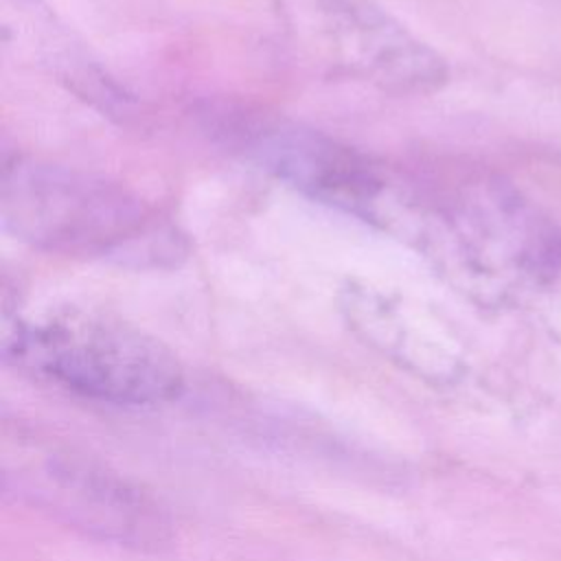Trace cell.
I'll return each instance as SVG.
<instances>
[{
  "instance_id": "2",
  "label": "cell",
  "mask_w": 561,
  "mask_h": 561,
  "mask_svg": "<svg viewBox=\"0 0 561 561\" xmlns=\"http://www.w3.org/2000/svg\"><path fill=\"white\" fill-rule=\"evenodd\" d=\"M2 221L18 239L72 256L140 259L169 245L127 186L81 169L15 158L2 169Z\"/></svg>"
},
{
  "instance_id": "3",
  "label": "cell",
  "mask_w": 561,
  "mask_h": 561,
  "mask_svg": "<svg viewBox=\"0 0 561 561\" xmlns=\"http://www.w3.org/2000/svg\"><path fill=\"white\" fill-rule=\"evenodd\" d=\"M208 123L224 145L313 202L383 228L403 226L410 197L381 164L324 131L243 107L213 110Z\"/></svg>"
},
{
  "instance_id": "4",
  "label": "cell",
  "mask_w": 561,
  "mask_h": 561,
  "mask_svg": "<svg viewBox=\"0 0 561 561\" xmlns=\"http://www.w3.org/2000/svg\"><path fill=\"white\" fill-rule=\"evenodd\" d=\"M280 9L329 75L392 94H425L447 79L445 59L375 0H280Z\"/></svg>"
},
{
  "instance_id": "1",
  "label": "cell",
  "mask_w": 561,
  "mask_h": 561,
  "mask_svg": "<svg viewBox=\"0 0 561 561\" xmlns=\"http://www.w3.org/2000/svg\"><path fill=\"white\" fill-rule=\"evenodd\" d=\"M2 355L68 392L114 405H158L184 388L182 364L158 337L81 307L39 316L4 311Z\"/></svg>"
},
{
  "instance_id": "5",
  "label": "cell",
  "mask_w": 561,
  "mask_h": 561,
  "mask_svg": "<svg viewBox=\"0 0 561 561\" xmlns=\"http://www.w3.org/2000/svg\"><path fill=\"white\" fill-rule=\"evenodd\" d=\"M18 486L90 530L116 539H145L158 526L131 489L68 451L37 447L18 465Z\"/></svg>"
}]
</instances>
